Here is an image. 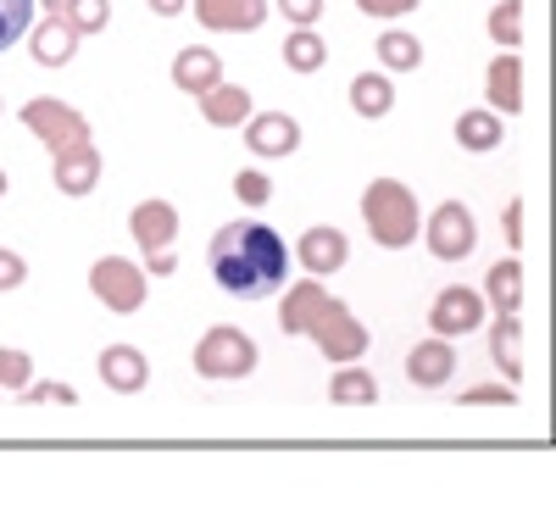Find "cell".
<instances>
[{
    "label": "cell",
    "mask_w": 556,
    "mask_h": 517,
    "mask_svg": "<svg viewBox=\"0 0 556 517\" xmlns=\"http://www.w3.org/2000/svg\"><path fill=\"white\" fill-rule=\"evenodd\" d=\"M484 306L495 312H523V262L506 256L484 273Z\"/></svg>",
    "instance_id": "obj_23"
},
{
    "label": "cell",
    "mask_w": 556,
    "mask_h": 517,
    "mask_svg": "<svg viewBox=\"0 0 556 517\" xmlns=\"http://www.w3.org/2000/svg\"><path fill=\"white\" fill-rule=\"evenodd\" d=\"M34 7H45V17H62V7H67V0H34Z\"/></svg>",
    "instance_id": "obj_41"
},
{
    "label": "cell",
    "mask_w": 556,
    "mask_h": 517,
    "mask_svg": "<svg viewBox=\"0 0 556 517\" xmlns=\"http://www.w3.org/2000/svg\"><path fill=\"white\" fill-rule=\"evenodd\" d=\"M490 362L501 367L506 384L523 379V323H518V312H495V323H490Z\"/></svg>",
    "instance_id": "obj_18"
},
{
    "label": "cell",
    "mask_w": 556,
    "mask_h": 517,
    "mask_svg": "<svg viewBox=\"0 0 556 517\" xmlns=\"http://www.w3.org/2000/svg\"><path fill=\"white\" fill-rule=\"evenodd\" d=\"M195 101H201V117L212 128H240L251 117V89L245 84H228V78H217L206 96H195Z\"/></svg>",
    "instance_id": "obj_20"
},
{
    "label": "cell",
    "mask_w": 556,
    "mask_h": 517,
    "mask_svg": "<svg viewBox=\"0 0 556 517\" xmlns=\"http://www.w3.org/2000/svg\"><path fill=\"white\" fill-rule=\"evenodd\" d=\"M323 62H329V45H323L317 28H295V34L285 39V67H290V73H317Z\"/></svg>",
    "instance_id": "obj_27"
},
{
    "label": "cell",
    "mask_w": 556,
    "mask_h": 517,
    "mask_svg": "<svg viewBox=\"0 0 556 517\" xmlns=\"http://www.w3.org/2000/svg\"><path fill=\"white\" fill-rule=\"evenodd\" d=\"M23 39H28L34 67H67L78 56V34H73L67 17H39V23H28Z\"/></svg>",
    "instance_id": "obj_12"
},
{
    "label": "cell",
    "mask_w": 556,
    "mask_h": 517,
    "mask_svg": "<svg viewBox=\"0 0 556 517\" xmlns=\"http://www.w3.org/2000/svg\"><path fill=\"white\" fill-rule=\"evenodd\" d=\"M429 328L440 340H462V335H473V328H484V295L468 290V285H451L434 295L429 306Z\"/></svg>",
    "instance_id": "obj_9"
},
{
    "label": "cell",
    "mask_w": 556,
    "mask_h": 517,
    "mask_svg": "<svg viewBox=\"0 0 556 517\" xmlns=\"http://www.w3.org/2000/svg\"><path fill=\"white\" fill-rule=\"evenodd\" d=\"M323 301H329V290H323V278H312V273L301 278V285H285V301H278V328H285V335H306Z\"/></svg>",
    "instance_id": "obj_19"
},
{
    "label": "cell",
    "mask_w": 556,
    "mask_h": 517,
    "mask_svg": "<svg viewBox=\"0 0 556 517\" xmlns=\"http://www.w3.org/2000/svg\"><path fill=\"white\" fill-rule=\"evenodd\" d=\"M28 23H34V0H0V51H12L28 34Z\"/></svg>",
    "instance_id": "obj_32"
},
{
    "label": "cell",
    "mask_w": 556,
    "mask_h": 517,
    "mask_svg": "<svg viewBox=\"0 0 556 517\" xmlns=\"http://www.w3.org/2000/svg\"><path fill=\"white\" fill-rule=\"evenodd\" d=\"M484 101H490V112H501V117H518V112H523V56H518V51H506V56L490 62V73H484Z\"/></svg>",
    "instance_id": "obj_17"
},
{
    "label": "cell",
    "mask_w": 556,
    "mask_h": 517,
    "mask_svg": "<svg viewBox=\"0 0 556 517\" xmlns=\"http://www.w3.org/2000/svg\"><path fill=\"white\" fill-rule=\"evenodd\" d=\"M295 256H301V267H306L312 278H329V273H340V267L351 262V240H345L340 228L317 223V228H306V234H301Z\"/></svg>",
    "instance_id": "obj_14"
},
{
    "label": "cell",
    "mask_w": 556,
    "mask_h": 517,
    "mask_svg": "<svg viewBox=\"0 0 556 517\" xmlns=\"http://www.w3.org/2000/svg\"><path fill=\"white\" fill-rule=\"evenodd\" d=\"M235 196H240L245 206H267V201H273V178H267L262 167H245V173H235Z\"/></svg>",
    "instance_id": "obj_33"
},
{
    "label": "cell",
    "mask_w": 556,
    "mask_h": 517,
    "mask_svg": "<svg viewBox=\"0 0 556 517\" xmlns=\"http://www.w3.org/2000/svg\"><path fill=\"white\" fill-rule=\"evenodd\" d=\"M51 178H56V190L84 201V196H96V184H101V151H96V139H78V146L56 151L51 156Z\"/></svg>",
    "instance_id": "obj_10"
},
{
    "label": "cell",
    "mask_w": 556,
    "mask_h": 517,
    "mask_svg": "<svg viewBox=\"0 0 556 517\" xmlns=\"http://www.w3.org/2000/svg\"><path fill=\"white\" fill-rule=\"evenodd\" d=\"M23 285H28V262H23L17 251L0 245V295H12V290H23Z\"/></svg>",
    "instance_id": "obj_35"
},
{
    "label": "cell",
    "mask_w": 556,
    "mask_h": 517,
    "mask_svg": "<svg viewBox=\"0 0 556 517\" xmlns=\"http://www.w3.org/2000/svg\"><path fill=\"white\" fill-rule=\"evenodd\" d=\"M490 39L501 45V51H518L523 45V0H495V12H490Z\"/></svg>",
    "instance_id": "obj_28"
},
{
    "label": "cell",
    "mask_w": 556,
    "mask_h": 517,
    "mask_svg": "<svg viewBox=\"0 0 556 517\" xmlns=\"http://www.w3.org/2000/svg\"><path fill=\"white\" fill-rule=\"evenodd\" d=\"M146 7H151L156 17H184V12H190V0H146Z\"/></svg>",
    "instance_id": "obj_40"
},
{
    "label": "cell",
    "mask_w": 556,
    "mask_h": 517,
    "mask_svg": "<svg viewBox=\"0 0 556 517\" xmlns=\"http://www.w3.org/2000/svg\"><path fill=\"white\" fill-rule=\"evenodd\" d=\"M190 12L212 34H256L267 23V0H190Z\"/></svg>",
    "instance_id": "obj_11"
},
{
    "label": "cell",
    "mask_w": 556,
    "mask_h": 517,
    "mask_svg": "<svg viewBox=\"0 0 556 517\" xmlns=\"http://www.w3.org/2000/svg\"><path fill=\"white\" fill-rule=\"evenodd\" d=\"M240 128H245V151L262 162H285L301 151V123L290 112H251Z\"/></svg>",
    "instance_id": "obj_8"
},
{
    "label": "cell",
    "mask_w": 556,
    "mask_h": 517,
    "mask_svg": "<svg viewBox=\"0 0 556 517\" xmlns=\"http://www.w3.org/2000/svg\"><path fill=\"white\" fill-rule=\"evenodd\" d=\"M379 62H384V73H417L424 67V39L406 34V28H384L379 34Z\"/></svg>",
    "instance_id": "obj_26"
},
{
    "label": "cell",
    "mask_w": 556,
    "mask_h": 517,
    "mask_svg": "<svg viewBox=\"0 0 556 517\" xmlns=\"http://www.w3.org/2000/svg\"><path fill=\"white\" fill-rule=\"evenodd\" d=\"M456 146L462 151H501V112L490 106H473L456 117Z\"/></svg>",
    "instance_id": "obj_25"
},
{
    "label": "cell",
    "mask_w": 556,
    "mask_h": 517,
    "mask_svg": "<svg viewBox=\"0 0 556 517\" xmlns=\"http://www.w3.org/2000/svg\"><path fill=\"white\" fill-rule=\"evenodd\" d=\"M523 217H529V206H523V201L506 206V240H513V251L523 245Z\"/></svg>",
    "instance_id": "obj_39"
},
{
    "label": "cell",
    "mask_w": 556,
    "mask_h": 517,
    "mask_svg": "<svg viewBox=\"0 0 556 517\" xmlns=\"http://www.w3.org/2000/svg\"><path fill=\"white\" fill-rule=\"evenodd\" d=\"M89 295L117 317H134L151 301V273L139 262H128V256H101L96 267H89Z\"/></svg>",
    "instance_id": "obj_5"
},
{
    "label": "cell",
    "mask_w": 556,
    "mask_h": 517,
    "mask_svg": "<svg viewBox=\"0 0 556 517\" xmlns=\"http://www.w3.org/2000/svg\"><path fill=\"white\" fill-rule=\"evenodd\" d=\"M390 106H395L390 73H356V78H351V112H356V117L379 123V117H390Z\"/></svg>",
    "instance_id": "obj_22"
},
{
    "label": "cell",
    "mask_w": 556,
    "mask_h": 517,
    "mask_svg": "<svg viewBox=\"0 0 556 517\" xmlns=\"http://www.w3.org/2000/svg\"><path fill=\"white\" fill-rule=\"evenodd\" d=\"M256 362H262L256 340L245 335V328H235V323H212L201 335V345H195V373L212 379V384L217 379H251Z\"/></svg>",
    "instance_id": "obj_3"
},
{
    "label": "cell",
    "mask_w": 556,
    "mask_h": 517,
    "mask_svg": "<svg viewBox=\"0 0 556 517\" xmlns=\"http://www.w3.org/2000/svg\"><path fill=\"white\" fill-rule=\"evenodd\" d=\"M62 17L73 23V34H78V39L106 34V23H112V0H67Z\"/></svg>",
    "instance_id": "obj_29"
},
{
    "label": "cell",
    "mask_w": 556,
    "mask_h": 517,
    "mask_svg": "<svg viewBox=\"0 0 556 517\" xmlns=\"http://www.w3.org/2000/svg\"><path fill=\"white\" fill-rule=\"evenodd\" d=\"M306 340L323 351V362H362L367 356V345H374V335H367V328H362V317L345 306V301H323L317 306V317H312V328H306Z\"/></svg>",
    "instance_id": "obj_4"
},
{
    "label": "cell",
    "mask_w": 556,
    "mask_h": 517,
    "mask_svg": "<svg viewBox=\"0 0 556 517\" xmlns=\"http://www.w3.org/2000/svg\"><path fill=\"white\" fill-rule=\"evenodd\" d=\"M424 0H356V12L362 17H412Z\"/></svg>",
    "instance_id": "obj_36"
},
{
    "label": "cell",
    "mask_w": 556,
    "mask_h": 517,
    "mask_svg": "<svg viewBox=\"0 0 556 517\" xmlns=\"http://www.w3.org/2000/svg\"><path fill=\"white\" fill-rule=\"evenodd\" d=\"M329 401L334 406H374L379 401V379L362 362H340V373L329 379Z\"/></svg>",
    "instance_id": "obj_24"
},
{
    "label": "cell",
    "mask_w": 556,
    "mask_h": 517,
    "mask_svg": "<svg viewBox=\"0 0 556 517\" xmlns=\"http://www.w3.org/2000/svg\"><path fill=\"white\" fill-rule=\"evenodd\" d=\"M23 128L39 139V146L45 151H67V146H78V139H96V134H89V117L78 112V106H67V101H56V96H34L23 112Z\"/></svg>",
    "instance_id": "obj_6"
},
{
    "label": "cell",
    "mask_w": 556,
    "mask_h": 517,
    "mask_svg": "<svg viewBox=\"0 0 556 517\" xmlns=\"http://www.w3.org/2000/svg\"><path fill=\"white\" fill-rule=\"evenodd\" d=\"M146 273H151V278H173V273H178V251H173V245L146 251Z\"/></svg>",
    "instance_id": "obj_38"
},
{
    "label": "cell",
    "mask_w": 556,
    "mask_h": 517,
    "mask_svg": "<svg viewBox=\"0 0 556 517\" xmlns=\"http://www.w3.org/2000/svg\"><path fill=\"white\" fill-rule=\"evenodd\" d=\"M429 240V251L440 256V262H468L473 256V245H479V223H473V212L462 206V201H445V206H434L429 212V223L417 228Z\"/></svg>",
    "instance_id": "obj_7"
},
{
    "label": "cell",
    "mask_w": 556,
    "mask_h": 517,
    "mask_svg": "<svg viewBox=\"0 0 556 517\" xmlns=\"http://www.w3.org/2000/svg\"><path fill=\"white\" fill-rule=\"evenodd\" d=\"M12 401L17 406H78V390L73 384H51V379H28Z\"/></svg>",
    "instance_id": "obj_31"
},
{
    "label": "cell",
    "mask_w": 556,
    "mask_h": 517,
    "mask_svg": "<svg viewBox=\"0 0 556 517\" xmlns=\"http://www.w3.org/2000/svg\"><path fill=\"white\" fill-rule=\"evenodd\" d=\"M278 17H290L295 28H312L323 17V0H278Z\"/></svg>",
    "instance_id": "obj_37"
},
{
    "label": "cell",
    "mask_w": 556,
    "mask_h": 517,
    "mask_svg": "<svg viewBox=\"0 0 556 517\" xmlns=\"http://www.w3.org/2000/svg\"><path fill=\"white\" fill-rule=\"evenodd\" d=\"M96 373H101V384L117 390V395H139V390L151 384V362H146V351H139V345H106L101 362H96Z\"/></svg>",
    "instance_id": "obj_15"
},
{
    "label": "cell",
    "mask_w": 556,
    "mask_h": 517,
    "mask_svg": "<svg viewBox=\"0 0 556 517\" xmlns=\"http://www.w3.org/2000/svg\"><path fill=\"white\" fill-rule=\"evenodd\" d=\"M206 267L223 295L235 301H273L290 285V245L267 223H223L206 245Z\"/></svg>",
    "instance_id": "obj_1"
},
{
    "label": "cell",
    "mask_w": 556,
    "mask_h": 517,
    "mask_svg": "<svg viewBox=\"0 0 556 517\" xmlns=\"http://www.w3.org/2000/svg\"><path fill=\"white\" fill-rule=\"evenodd\" d=\"M28 379H34V356L17 351V345H0V406H7Z\"/></svg>",
    "instance_id": "obj_30"
},
{
    "label": "cell",
    "mask_w": 556,
    "mask_h": 517,
    "mask_svg": "<svg viewBox=\"0 0 556 517\" xmlns=\"http://www.w3.org/2000/svg\"><path fill=\"white\" fill-rule=\"evenodd\" d=\"M362 217H367V234H374V245L384 251H406L417 240V228H424V206L417 196L406 190L401 178H374L362 190Z\"/></svg>",
    "instance_id": "obj_2"
},
{
    "label": "cell",
    "mask_w": 556,
    "mask_h": 517,
    "mask_svg": "<svg viewBox=\"0 0 556 517\" xmlns=\"http://www.w3.org/2000/svg\"><path fill=\"white\" fill-rule=\"evenodd\" d=\"M128 240L139 245V251H162V245H173L178 240V206L173 201H139L134 212H128Z\"/></svg>",
    "instance_id": "obj_13"
},
{
    "label": "cell",
    "mask_w": 556,
    "mask_h": 517,
    "mask_svg": "<svg viewBox=\"0 0 556 517\" xmlns=\"http://www.w3.org/2000/svg\"><path fill=\"white\" fill-rule=\"evenodd\" d=\"M0 201H7V173H0Z\"/></svg>",
    "instance_id": "obj_42"
},
{
    "label": "cell",
    "mask_w": 556,
    "mask_h": 517,
    "mask_svg": "<svg viewBox=\"0 0 556 517\" xmlns=\"http://www.w3.org/2000/svg\"><path fill=\"white\" fill-rule=\"evenodd\" d=\"M451 373H456V351H451V340H440V335L406 351V384H417V390H445Z\"/></svg>",
    "instance_id": "obj_16"
},
{
    "label": "cell",
    "mask_w": 556,
    "mask_h": 517,
    "mask_svg": "<svg viewBox=\"0 0 556 517\" xmlns=\"http://www.w3.org/2000/svg\"><path fill=\"white\" fill-rule=\"evenodd\" d=\"M217 78H223V62L206 45H190V51L173 56V89H184V96H206Z\"/></svg>",
    "instance_id": "obj_21"
},
{
    "label": "cell",
    "mask_w": 556,
    "mask_h": 517,
    "mask_svg": "<svg viewBox=\"0 0 556 517\" xmlns=\"http://www.w3.org/2000/svg\"><path fill=\"white\" fill-rule=\"evenodd\" d=\"M462 406H518V390L513 384H473V390H462Z\"/></svg>",
    "instance_id": "obj_34"
}]
</instances>
